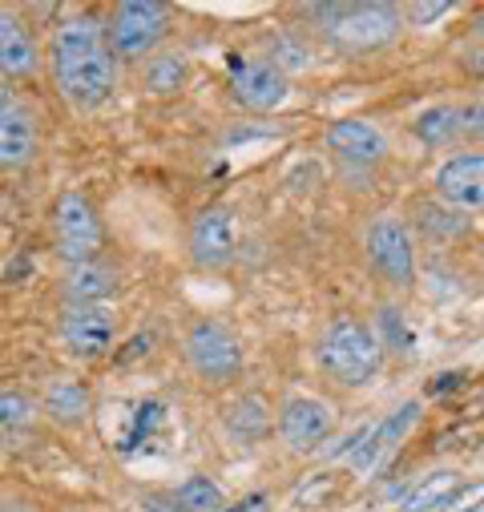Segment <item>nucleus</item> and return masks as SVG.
I'll return each mask as SVG.
<instances>
[{
	"mask_svg": "<svg viewBox=\"0 0 484 512\" xmlns=\"http://www.w3.org/2000/svg\"><path fill=\"white\" fill-rule=\"evenodd\" d=\"M53 77L73 109H97L117 89V53L97 17L81 13L53 33Z\"/></svg>",
	"mask_w": 484,
	"mask_h": 512,
	"instance_id": "obj_1",
	"label": "nucleus"
},
{
	"mask_svg": "<svg viewBox=\"0 0 484 512\" xmlns=\"http://www.w3.org/2000/svg\"><path fill=\"white\" fill-rule=\"evenodd\" d=\"M315 363L327 379L339 383V388H368V383H376V375L384 371V343L376 339V331L368 323L339 315L319 335Z\"/></svg>",
	"mask_w": 484,
	"mask_h": 512,
	"instance_id": "obj_2",
	"label": "nucleus"
},
{
	"mask_svg": "<svg viewBox=\"0 0 484 512\" xmlns=\"http://www.w3.org/2000/svg\"><path fill=\"white\" fill-rule=\"evenodd\" d=\"M307 17L339 53H376L400 37V9L388 0H359V5H311Z\"/></svg>",
	"mask_w": 484,
	"mask_h": 512,
	"instance_id": "obj_3",
	"label": "nucleus"
},
{
	"mask_svg": "<svg viewBox=\"0 0 484 512\" xmlns=\"http://www.w3.org/2000/svg\"><path fill=\"white\" fill-rule=\"evenodd\" d=\"M105 33H109V45L117 57L142 61L170 33V9L162 0H121L105 25Z\"/></svg>",
	"mask_w": 484,
	"mask_h": 512,
	"instance_id": "obj_4",
	"label": "nucleus"
},
{
	"mask_svg": "<svg viewBox=\"0 0 484 512\" xmlns=\"http://www.w3.org/2000/svg\"><path fill=\"white\" fill-rule=\"evenodd\" d=\"M53 242H57V254L69 267L97 259V250L105 242V230H101L97 206L81 190H65L57 198V206H53Z\"/></svg>",
	"mask_w": 484,
	"mask_h": 512,
	"instance_id": "obj_5",
	"label": "nucleus"
},
{
	"mask_svg": "<svg viewBox=\"0 0 484 512\" xmlns=\"http://www.w3.org/2000/svg\"><path fill=\"white\" fill-rule=\"evenodd\" d=\"M186 359L206 383H230L242 371V363H247L238 339L218 319H198L186 331Z\"/></svg>",
	"mask_w": 484,
	"mask_h": 512,
	"instance_id": "obj_6",
	"label": "nucleus"
},
{
	"mask_svg": "<svg viewBox=\"0 0 484 512\" xmlns=\"http://www.w3.org/2000/svg\"><path fill=\"white\" fill-rule=\"evenodd\" d=\"M368 263L380 271L384 283L392 287H408L416 279V246H412V230L400 218H380L368 230Z\"/></svg>",
	"mask_w": 484,
	"mask_h": 512,
	"instance_id": "obj_7",
	"label": "nucleus"
},
{
	"mask_svg": "<svg viewBox=\"0 0 484 512\" xmlns=\"http://www.w3.org/2000/svg\"><path fill=\"white\" fill-rule=\"evenodd\" d=\"M238 254V222L230 206H206L190 222V259L202 271H222Z\"/></svg>",
	"mask_w": 484,
	"mask_h": 512,
	"instance_id": "obj_8",
	"label": "nucleus"
},
{
	"mask_svg": "<svg viewBox=\"0 0 484 512\" xmlns=\"http://www.w3.org/2000/svg\"><path fill=\"white\" fill-rule=\"evenodd\" d=\"M287 73H279L271 61L255 57H230V97L251 109V113H271L287 101Z\"/></svg>",
	"mask_w": 484,
	"mask_h": 512,
	"instance_id": "obj_9",
	"label": "nucleus"
},
{
	"mask_svg": "<svg viewBox=\"0 0 484 512\" xmlns=\"http://www.w3.org/2000/svg\"><path fill=\"white\" fill-rule=\"evenodd\" d=\"M113 335H117V323L105 307H93V303H65V315H61V343L73 359L89 363V359H101L109 347H113Z\"/></svg>",
	"mask_w": 484,
	"mask_h": 512,
	"instance_id": "obj_10",
	"label": "nucleus"
},
{
	"mask_svg": "<svg viewBox=\"0 0 484 512\" xmlns=\"http://www.w3.org/2000/svg\"><path fill=\"white\" fill-rule=\"evenodd\" d=\"M331 424H335L331 408H327L323 400H315V396H291V400L283 404V412H279V436H283V444L295 448V452L319 448V444L327 440Z\"/></svg>",
	"mask_w": 484,
	"mask_h": 512,
	"instance_id": "obj_11",
	"label": "nucleus"
},
{
	"mask_svg": "<svg viewBox=\"0 0 484 512\" xmlns=\"http://www.w3.org/2000/svg\"><path fill=\"white\" fill-rule=\"evenodd\" d=\"M327 150L339 158V162H351V166H376L388 150L384 134L376 130L372 121H359V117H343V121H331L327 134H323Z\"/></svg>",
	"mask_w": 484,
	"mask_h": 512,
	"instance_id": "obj_12",
	"label": "nucleus"
},
{
	"mask_svg": "<svg viewBox=\"0 0 484 512\" xmlns=\"http://www.w3.org/2000/svg\"><path fill=\"white\" fill-rule=\"evenodd\" d=\"M436 194L440 202L456 210L484 206V154H456L436 170Z\"/></svg>",
	"mask_w": 484,
	"mask_h": 512,
	"instance_id": "obj_13",
	"label": "nucleus"
},
{
	"mask_svg": "<svg viewBox=\"0 0 484 512\" xmlns=\"http://www.w3.org/2000/svg\"><path fill=\"white\" fill-rule=\"evenodd\" d=\"M37 154V117L9 101L0 109V170H21Z\"/></svg>",
	"mask_w": 484,
	"mask_h": 512,
	"instance_id": "obj_14",
	"label": "nucleus"
},
{
	"mask_svg": "<svg viewBox=\"0 0 484 512\" xmlns=\"http://www.w3.org/2000/svg\"><path fill=\"white\" fill-rule=\"evenodd\" d=\"M41 65V53H37V41L29 33V25L9 13V9H0V73H5L9 81L13 77H33Z\"/></svg>",
	"mask_w": 484,
	"mask_h": 512,
	"instance_id": "obj_15",
	"label": "nucleus"
},
{
	"mask_svg": "<svg viewBox=\"0 0 484 512\" xmlns=\"http://www.w3.org/2000/svg\"><path fill=\"white\" fill-rule=\"evenodd\" d=\"M89 404H93V396H89V388H85V379H77V375H53V379L45 383L41 408H45V416H49L53 424H61V428L85 424V420H89Z\"/></svg>",
	"mask_w": 484,
	"mask_h": 512,
	"instance_id": "obj_16",
	"label": "nucleus"
},
{
	"mask_svg": "<svg viewBox=\"0 0 484 512\" xmlns=\"http://www.w3.org/2000/svg\"><path fill=\"white\" fill-rule=\"evenodd\" d=\"M420 420V404L416 400H408L404 408H396L388 420H380V424H372V432H368V440L359 444V452L351 456V464L355 468H376L380 464V456L384 452H392L408 432H412V424Z\"/></svg>",
	"mask_w": 484,
	"mask_h": 512,
	"instance_id": "obj_17",
	"label": "nucleus"
},
{
	"mask_svg": "<svg viewBox=\"0 0 484 512\" xmlns=\"http://www.w3.org/2000/svg\"><path fill=\"white\" fill-rule=\"evenodd\" d=\"M61 287H65L69 303H93V307H101L105 299L117 295V271H109L101 259H93V263H73V267H65Z\"/></svg>",
	"mask_w": 484,
	"mask_h": 512,
	"instance_id": "obj_18",
	"label": "nucleus"
},
{
	"mask_svg": "<svg viewBox=\"0 0 484 512\" xmlns=\"http://www.w3.org/2000/svg\"><path fill=\"white\" fill-rule=\"evenodd\" d=\"M222 428L238 444H259L271 432V408H267V400L263 396H238L234 404H226Z\"/></svg>",
	"mask_w": 484,
	"mask_h": 512,
	"instance_id": "obj_19",
	"label": "nucleus"
},
{
	"mask_svg": "<svg viewBox=\"0 0 484 512\" xmlns=\"http://www.w3.org/2000/svg\"><path fill=\"white\" fill-rule=\"evenodd\" d=\"M464 134V113L456 105H436V109H424L416 117V138L424 146H448Z\"/></svg>",
	"mask_w": 484,
	"mask_h": 512,
	"instance_id": "obj_20",
	"label": "nucleus"
},
{
	"mask_svg": "<svg viewBox=\"0 0 484 512\" xmlns=\"http://www.w3.org/2000/svg\"><path fill=\"white\" fill-rule=\"evenodd\" d=\"M186 73H190V65H186L182 53H154L142 65V85L150 93H158V97H170V93H178L186 85Z\"/></svg>",
	"mask_w": 484,
	"mask_h": 512,
	"instance_id": "obj_21",
	"label": "nucleus"
},
{
	"mask_svg": "<svg viewBox=\"0 0 484 512\" xmlns=\"http://www.w3.org/2000/svg\"><path fill=\"white\" fill-rule=\"evenodd\" d=\"M456 488H460V476L448 472V468H440V472L424 476V480L404 496L400 512H432V508H444V500H448Z\"/></svg>",
	"mask_w": 484,
	"mask_h": 512,
	"instance_id": "obj_22",
	"label": "nucleus"
},
{
	"mask_svg": "<svg viewBox=\"0 0 484 512\" xmlns=\"http://www.w3.org/2000/svg\"><path fill=\"white\" fill-rule=\"evenodd\" d=\"M416 226L428 234V238H456V234H464L468 230V218L456 210V206H448V202H420L416 206Z\"/></svg>",
	"mask_w": 484,
	"mask_h": 512,
	"instance_id": "obj_23",
	"label": "nucleus"
},
{
	"mask_svg": "<svg viewBox=\"0 0 484 512\" xmlns=\"http://www.w3.org/2000/svg\"><path fill=\"white\" fill-rule=\"evenodd\" d=\"M174 492H178L186 512H222L226 508V492L210 476H186Z\"/></svg>",
	"mask_w": 484,
	"mask_h": 512,
	"instance_id": "obj_24",
	"label": "nucleus"
},
{
	"mask_svg": "<svg viewBox=\"0 0 484 512\" xmlns=\"http://www.w3.org/2000/svg\"><path fill=\"white\" fill-rule=\"evenodd\" d=\"M376 339L384 343V351H412V331H408V323H404V315L396 311V307H380V315H376Z\"/></svg>",
	"mask_w": 484,
	"mask_h": 512,
	"instance_id": "obj_25",
	"label": "nucleus"
},
{
	"mask_svg": "<svg viewBox=\"0 0 484 512\" xmlns=\"http://www.w3.org/2000/svg\"><path fill=\"white\" fill-rule=\"evenodd\" d=\"M37 416V404L25 392H0V432H25Z\"/></svg>",
	"mask_w": 484,
	"mask_h": 512,
	"instance_id": "obj_26",
	"label": "nucleus"
},
{
	"mask_svg": "<svg viewBox=\"0 0 484 512\" xmlns=\"http://www.w3.org/2000/svg\"><path fill=\"white\" fill-rule=\"evenodd\" d=\"M335 492H339V476L335 472H315L295 488V508H323Z\"/></svg>",
	"mask_w": 484,
	"mask_h": 512,
	"instance_id": "obj_27",
	"label": "nucleus"
},
{
	"mask_svg": "<svg viewBox=\"0 0 484 512\" xmlns=\"http://www.w3.org/2000/svg\"><path fill=\"white\" fill-rule=\"evenodd\" d=\"M279 73H287V69H307L311 65V49L307 45H299L295 37H271V57H267Z\"/></svg>",
	"mask_w": 484,
	"mask_h": 512,
	"instance_id": "obj_28",
	"label": "nucleus"
},
{
	"mask_svg": "<svg viewBox=\"0 0 484 512\" xmlns=\"http://www.w3.org/2000/svg\"><path fill=\"white\" fill-rule=\"evenodd\" d=\"M480 508H484V480H472V484L456 488V492L444 500L440 512H480Z\"/></svg>",
	"mask_w": 484,
	"mask_h": 512,
	"instance_id": "obj_29",
	"label": "nucleus"
},
{
	"mask_svg": "<svg viewBox=\"0 0 484 512\" xmlns=\"http://www.w3.org/2000/svg\"><path fill=\"white\" fill-rule=\"evenodd\" d=\"M452 5L448 0H424V5H408V21L412 25H428V21H440Z\"/></svg>",
	"mask_w": 484,
	"mask_h": 512,
	"instance_id": "obj_30",
	"label": "nucleus"
},
{
	"mask_svg": "<svg viewBox=\"0 0 484 512\" xmlns=\"http://www.w3.org/2000/svg\"><path fill=\"white\" fill-rule=\"evenodd\" d=\"M142 512H186V508H182L178 492L170 488V492H146V500H142Z\"/></svg>",
	"mask_w": 484,
	"mask_h": 512,
	"instance_id": "obj_31",
	"label": "nucleus"
},
{
	"mask_svg": "<svg viewBox=\"0 0 484 512\" xmlns=\"http://www.w3.org/2000/svg\"><path fill=\"white\" fill-rule=\"evenodd\" d=\"M460 113H464V134L484 142V101H476V105H468V109H460Z\"/></svg>",
	"mask_w": 484,
	"mask_h": 512,
	"instance_id": "obj_32",
	"label": "nucleus"
},
{
	"mask_svg": "<svg viewBox=\"0 0 484 512\" xmlns=\"http://www.w3.org/2000/svg\"><path fill=\"white\" fill-rule=\"evenodd\" d=\"M460 371H448V375H440L436 383H432V396H444V392H452V388H460Z\"/></svg>",
	"mask_w": 484,
	"mask_h": 512,
	"instance_id": "obj_33",
	"label": "nucleus"
},
{
	"mask_svg": "<svg viewBox=\"0 0 484 512\" xmlns=\"http://www.w3.org/2000/svg\"><path fill=\"white\" fill-rule=\"evenodd\" d=\"M464 65H468L472 73H484V45H476V49L464 57Z\"/></svg>",
	"mask_w": 484,
	"mask_h": 512,
	"instance_id": "obj_34",
	"label": "nucleus"
},
{
	"mask_svg": "<svg viewBox=\"0 0 484 512\" xmlns=\"http://www.w3.org/2000/svg\"><path fill=\"white\" fill-rule=\"evenodd\" d=\"M255 496H259V492H255ZM255 496H247V500H238V504H226L222 512H251V508H255Z\"/></svg>",
	"mask_w": 484,
	"mask_h": 512,
	"instance_id": "obj_35",
	"label": "nucleus"
},
{
	"mask_svg": "<svg viewBox=\"0 0 484 512\" xmlns=\"http://www.w3.org/2000/svg\"><path fill=\"white\" fill-rule=\"evenodd\" d=\"M5 105H9V77L0 73V109H5Z\"/></svg>",
	"mask_w": 484,
	"mask_h": 512,
	"instance_id": "obj_36",
	"label": "nucleus"
}]
</instances>
